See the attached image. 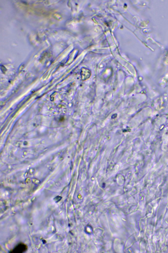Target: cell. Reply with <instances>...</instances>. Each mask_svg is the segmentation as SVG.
Masks as SVG:
<instances>
[{
  "mask_svg": "<svg viewBox=\"0 0 168 253\" xmlns=\"http://www.w3.org/2000/svg\"><path fill=\"white\" fill-rule=\"evenodd\" d=\"M82 79L84 81L88 80L90 78L91 76V71L89 69L83 68L81 72Z\"/></svg>",
  "mask_w": 168,
  "mask_h": 253,
  "instance_id": "obj_2",
  "label": "cell"
},
{
  "mask_svg": "<svg viewBox=\"0 0 168 253\" xmlns=\"http://www.w3.org/2000/svg\"><path fill=\"white\" fill-rule=\"evenodd\" d=\"M27 246L23 243H19L10 252L13 253H22L26 252L27 249Z\"/></svg>",
  "mask_w": 168,
  "mask_h": 253,
  "instance_id": "obj_1",
  "label": "cell"
}]
</instances>
